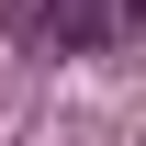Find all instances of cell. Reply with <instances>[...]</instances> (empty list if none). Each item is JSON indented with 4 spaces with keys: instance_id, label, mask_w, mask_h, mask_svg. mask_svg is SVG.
<instances>
[{
    "instance_id": "2",
    "label": "cell",
    "mask_w": 146,
    "mask_h": 146,
    "mask_svg": "<svg viewBox=\"0 0 146 146\" xmlns=\"http://www.w3.org/2000/svg\"><path fill=\"white\" fill-rule=\"evenodd\" d=\"M0 34H11V45H23V34H45V0H0Z\"/></svg>"
},
{
    "instance_id": "1",
    "label": "cell",
    "mask_w": 146,
    "mask_h": 146,
    "mask_svg": "<svg viewBox=\"0 0 146 146\" xmlns=\"http://www.w3.org/2000/svg\"><path fill=\"white\" fill-rule=\"evenodd\" d=\"M45 23H56V56H101L112 34L146 23V0H45Z\"/></svg>"
}]
</instances>
